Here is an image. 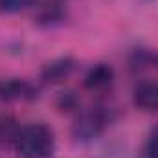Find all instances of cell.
Instances as JSON below:
<instances>
[{"mask_svg": "<svg viewBox=\"0 0 158 158\" xmlns=\"http://www.w3.org/2000/svg\"><path fill=\"white\" fill-rule=\"evenodd\" d=\"M13 147L22 158H50L55 151V134L46 123H28L19 129Z\"/></svg>", "mask_w": 158, "mask_h": 158, "instance_id": "cell-1", "label": "cell"}, {"mask_svg": "<svg viewBox=\"0 0 158 158\" xmlns=\"http://www.w3.org/2000/svg\"><path fill=\"white\" fill-rule=\"evenodd\" d=\"M110 119H112L110 109H107L103 105H94V107L83 109L72 123V129H70L72 140L76 143H90L105 131V127L110 123Z\"/></svg>", "mask_w": 158, "mask_h": 158, "instance_id": "cell-2", "label": "cell"}, {"mask_svg": "<svg viewBox=\"0 0 158 158\" xmlns=\"http://www.w3.org/2000/svg\"><path fill=\"white\" fill-rule=\"evenodd\" d=\"M39 98V90L28 79L9 77L0 81V101H33Z\"/></svg>", "mask_w": 158, "mask_h": 158, "instance_id": "cell-3", "label": "cell"}, {"mask_svg": "<svg viewBox=\"0 0 158 158\" xmlns=\"http://www.w3.org/2000/svg\"><path fill=\"white\" fill-rule=\"evenodd\" d=\"M66 19V4L64 0H42L37 4L33 13V22L42 28H55L63 24Z\"/></svg>", "mask_w": 158, "mask_h": 158, "instance_id": "cell-4", "label": "cell"}, {"mask_svg": "<svg viewBox=\"0 0 158 158\" xmlns=\"http://www.w3.org/2000/svg\"><path fill=\"white\" fill-rule=\"evenodd\" d=\"M77 63L74 57H57L53 61H48L40 68V81L44 85H59L64 83L76 70Z\"/></svg>", "mask_w": 158, "mask_h": 158, "instance_id": "cell-5", "label": "cell"}, {"mask_svg": "<svg viewBox=\"0 0 158 158\" xmlns=\"http://www.w3.org/2000/svg\"><path fill=\"white\" fill-rule=\"evenodd\" d=\"M114 68L107 63H96L83 77V86L88 92H105L114 83Z\"/></svg>", "mask_w": 158, "mask_h": 158, "instance_id": "cell-6", "label": "cell"}, {"mask_svg": "<svg viewBox=\"0 0 158 158\" xmlns=\"http://www.w3.org/2000/svg\"><path fill=\"white\" fill-rule=\"evenodd\" d=\"M132 103L143 112H158V81H140L132 90Z\"/></svg>", "mask_w": 158, "mask_h": 158, "instance_id": "cell-7", "label": "cell"}, {"mask_svg": "<svg viewBox=\"0 0 158 158\" xmlns=\"http://www.w3.org/2000/svg\"><path fill=\"white\" fill-rule=\"evenodd\" d=\"M20 125L17 123V119L9 114H2L0 116V145H13V140L19 132Z\"/></svg>", "mask_w": 158, "mask_h": 158, "instance_id": "cell-8", "label": "cell"}, {"mask_svg": "<svg viewBox=\"0 0 158 158\" xmlns=\"http://www.w3.org/2000/svg\"><path fill=\"white\" fill-rule=\"evenodd\" d=\"M55 107L61 114H70L79 109V96L76 90H64L59 92L55 98Z\"/></svg>", "mask_w": 158, "mask_h": 158, "instance_id": "cell-9", "label": "cell"}, {"mask_svg": "<svg viewBox=\"0 0 158 158\" xmlns=\"http://www.w3.org/2000/svg\"><path fill=\"white\" fill-rule=\"evenodd\" d=\"M153 63H156V57L145 48H136L129 57V66L132 70H143Z\"/></svg>", "mask_w": 158, "mask_h": 158, "instance_id": "cell-10", "label": "cell"}, {"mask_svg": "<svg viewBox=\"0 0 158 158\" xmlns=\"http://www.w3.org/2000/svg\"><path fill=\"white\" fill-rule=\"evenodd\" d=\"M35 6V0H0L2 15H17Z\"/></svg>", "mask_w": 158, "mask_h": 158, "instance_id": "cell-11", "label": "cell"}, {"mask_svg": "<svg viewBox=\"0 0 158 158\" xmlns=\"http://www.w3.org/2000/svg\"><path fill=\"white\" fill-rule=\"evenodd\" d=\"M143 156L158 158V125L153 127V131L147 136V142H145V147H143Z\"/></svg>", "mask_w": 158, "mask_h": 158, "instance_id": "cell-12", "label": "cell"}, {"mask_svg": "<svg viewBox=\"0 0 158 158\" xmlns=\"http://www.w3.org/2000/svg\"><path fill=\"white\" fill-rule=\"evenodd\" d=\"M156 64H158V57H156Z\"/></svg>", "mask_w": 158, "mask_h": 158, "instance_id": "cell-13", "label": "cell"}]
</instances>
